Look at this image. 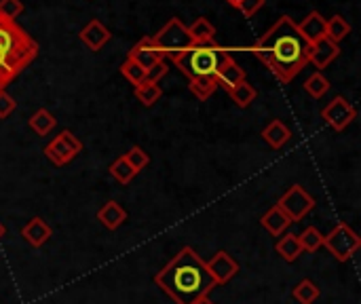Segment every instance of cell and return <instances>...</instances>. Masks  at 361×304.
Here are the masks:
<instances>
[{"mask_svg":"<svg viewBox=\"0 0 361 304\" xmlns=\"http://www.w3.org/2000/svg\"><path fill=\"white\" fill-rule=\"evenodd\" d=\"M311 44L302 38L292 17H281L254 44L252 53L281 80L292 83L309 63Z\"/></svg>","mask_w":361,"mask_h":304,"instance_id":"obj_1","label":"cell"},{"mask_svg":"<svg viewBox=\"0 0 361 304\" xmlns=\"http://www.w3.org/2000/svg\"><path fill=\"white\" fill-rule=\"evenodd\" d=\"M154 284L176 304L199 303L218 288L207 271V262L192 248H182L159 271Z\"/></svg>","mask_w":361,"mask_h":304,"instance_id":"obj_2","label":"cell"},{"mask_svg":"<svg viewBox=\"0 0 361 304\" xmlns=\"http://www.w3.org/2000/svg\"><path fill=\"white\" fill-rule=\"evenodd\" d=\"M36 55V40L15 21L0 17V91H6V85H11Z\"/></svg>","mask_w":361,"mask_h":304,"instance_id":"obj_3","label":"cell"},{"mask_svg":"<svg viewBox=\"0 0 361 304\" xmlns=\"http://www.w3.org/2000/svg\"><path fill=\"white\" fill-rule=\"evenodd\" d=\"M228 57L231 55L226 53V49L214 40L207 44H192L180 57H176L173 63L182 70V74L188 76V80H192L203 76H218Z\"/></svg>","mask_w":361,"mask_h":304,"instance_id":"obj_4","label":"cell"},{"mask_svg":"<svg viewBox=\"0 0 361 304\" xmlns=\"http://www.w3.org/2000/svg\"><path fill=\"white\" fill-rule=\"evenodd\" d=\"M150 40H152V47L163 57H169L171 61L176 57H180L186 49L192 47V38L188 34V25H184V21L178 19V17H171L154 36H150Z\"/></svg>","mask_w":361,"mask_h":304,"instance_id":"obj_5","label":"cell"},{"mask_svg":"<svg viewBox=\"0 0 361 304\" xmlns=\"http://www.w3.org/2000/svg\"><path fill=\"white\" fill-rule=\"evenodd\" d=\"M322 248H326L338 262H347L357 254V250L361 248V239L347 222H338L328 235H324Z\"/></svg>","mask_w":361,"mask_h":304,"instance_id":"obj_6","label":"cell"},{"mask_svg":"<svg viewBox=\"0 0 361 304\" xmlns=\"http://www.w3.org/2000/svg\"><path fill=\"white\" fill-rule=\"evenodd\" d=\"M42 152H44V157H47L53 165L61 167V165H68L72 159H76V157L82 152V142H80L72 131L63 129L61 133H57V135L44 146Z\"/></svg>","mask_w":361,"mask_h":304,"instance_id":"obj_7","label":"cell"},{"mask_svg":"<svg viewBox=\"0 0 361 304\" xmlns=\"http://www.w3.org/2000/svg\"><path fill=\"white\" fill-rule=\"evenodd\" d=\"M277 205H279L281 212L290 218V222H300V220L317 205V201H315V197H311L302 186L294 184V186H290V188L281 195V199H279Z\"/></svg>","mask_w":361,"mask_h":304,"instance_id":"obj_8","label":"cell"},{"mask_svg":"<svg viewBox=\"0 0 361 304\" xmlns=\"http://www.w3.org/2000/svg\"><path fill=\"white\" fill-rule=\"evenodd\" d=\"M322 118L334 129V131H345L355 118H357V110L355 106L343 97V95H336L332 102H328V106L322 110Z\"/></svg>","mask_w":361,"mask_h":304,"instance_id":"obj_9","label":"cell"},{"mask_svg":"<svg viewBox=\"0 0 361 304\" xmlns=\"http://www.w3.org/2000/svg\"><path fill=\"white\" fill-rule=\"evenodd\" d=\"M207 271L212 275V279L216 281V286H224L228 284L237 273H239V265L237 260L226 254V252H218L209 262H207Z\"/></svg>","mask_w":361,"mask_h":304,"instance_id":"obj_10","label":"cell"},{"mask_svg":"<svg viewBox=\"0 0 361 304\" xmlns=\"http://www.w3.org/2000/svg\"><path fill=\"white\" fill-rule=\"evenodd\" d=\"M131 61H135L144 72H148L152 66H157L159 61H163L165 57L152 47V40H150V36H146V38H142L140 42H135L133 47H131V51H129V55H127Z\"/></svg>","mask_w":361,"mask_h":304,"instance_id":"obj_11","label":"cell"},{"mask_svg":"<svg viewBox=\"0 0 361 304\" xmlns=\"http://www.w3.org/2000/svg\"><path fill=\"white\" fill-rule=\"evenodd\" d=\"M341 55V47L328 38H319L317 42L311 44V51H309V61L317 68V70H324L328 68L336 57Z\"/></svg>","mask_w":361,"mask_h":304,"instance_id":"obj_12","label":"cell"},{"mask_svg":"<svg viewBox=\"0 0 361 304\" xmlns=\"http://www.w3.org/2000/svg\"><path fill=\"white\" fill-rule=\"evenodd\" d=\"M110 30L99 21V19H91L78 34V38L82 40V44L89 49V51H99L108 40H110Z\"/></svg>","mask_w":361,"mask_h":304,"instance_id":"obj_13","label":"cell"},{"mask_svg":"<svg viewBox=\"0 0 361 304\" xmlns=\"http://www.w3.org/2000/svg\"><path fill=\"white\" fill-rule=\"evenodd\" d=\"M296 28L309 44L317 42L319 38H326V17L319 11H311L302 21L296 23Z\"/></svg>","mask_w":361,"mask_h":304,"instance_id":"obj_14","label":"cell"},{"mask_svg":"<svg viewBox=\"0 0 361 304\" xmlns=\"http://www.w3.org/2000/svg\"><path fill=\"white\" fill-rule=\"evenodd\" d=\"M53 231L51 226L42 220V218H32L23 229H21V237L32 245V248H42L49 239H51Z\"/></svg>","mask_w":361,"mask_h":304,"instance_id":"obj_15","label":"cell"},{"mask_svg":"<svg viewBox=\"0 0 361 304\" xmlns=\"http://www.w3.org/2000/svg\"><path fill=\"white\" fill-rule=\"evenodd\" d=\"M97 220H99V224H102L104 229H108V231H116V229H121V226L125 224V220H127V212H125V207H123L121 203H116V201H108V203H104V205L99 207V212H97Z\"/></svg>","mask_w":361,"mask_h":304,"instance_id":"obj_16","label":"cell"},{"mask_svg":"<svg viewBox=\"0 0 361 304\" xmlns=\"http://www.w3.org/2000/svg\"><path fill=\"white\" fill-rule=\"evenodd\" d=\"M290 138H292L290 127H288L283 121H279V118L271 121V123L262 129V140H264L271 148H275V150L283 148V146L290 142Z\"/></svg>","mask_w":361,"mask_h":304,"instance_id":"obj_17","label":"cell"},{"mask_svg":"<svg viewBox=\"0 0 361 304\" xmlns=\"http://www.w3.org/2000/svg\"><path fill=\"white\" fill-rule=\"evenodd\" d=\"M243 80H245V70L233 57H228L224 61V66L220 68V72H218V87L231 91L233 87L241 85Z\"/></svg>","mask_w":361,"mask_h":304,"instance_id":"obj_18","label":"cell"},{"mask_svg":"<svg viewBox=\"0 0 361 304\" xmlns=\"http://www.w3.org/2000/svg\"><path fill=\"white\" fill-rule=\"evenodd\" d=\"M260 224H262L273 237H281V235L288 231V226H290L292 222H290V218L281 212L279 205H273V207L267 209V214L260 218Z\"/></svg>","mask_w":361,"mask_h":304,"instance_id":"obj_19","label":"cell"},{"mask_svg":"<svg viewBox=\"0 0 361 304\" xmlns=\"http://www.w3.org/2000/svg\"><path fill=\"white\" fill-rule=\"evenodd\" d=\"M275 250H277V254H279L286 262H294V260H298L300 254H302L298 235H294V233H283V235L279 237Z\"/></svg>","mask_w":361,"mask_h":304,"instance_id":"obj_20","label":"cell"},{"mask_svg":"<svg viewBox=\"0 0 361 304\" xmlns=\"http://www.w3.org/2000/svg\"><path fill=\"white\" fill-rule=\"evenodd\" d=\"M188 34L192 38V44H207V42H214L216 28L214 23H209V19L199 17L192 25H188Z\"/></svg>","mask_w":361,"mask_h":304,"instance_id":"obj_21","label":"cell"},{"mask_svg":"<svg viewBox=\"0 0 361 304\" xmlns=\"http://www.w3.org/2000/svg\"><path fill=\"white\" fill-rule=\"evenodd\" d=\"M351 34V23L343 17V15H334L330 19H326V38L332 42H341Z\"/></svg>","mask_w":361,"mask_h":304,"instance_id":"obj_22","label":"cell"},{"mask_svg":"<svg viewBox=\"0 0 361 304\" xmlns=\"http://www.w3.org/2000/svg\"><path fill=\"white\" fill-rule=\"evenodd\" d=\"M188 89L190 93L197 97V99H209L216 91H218V76H203V78H192L188 83Z\"/></svg>","mask_w":361,"mask_h":304,"instance_id":"obj_23","label":"cell"},{"mask_svg":"<svg viewBox=\"0 0 361 304\" xmlns=\"http://www.w3.org/2000/svg\"><path fill=\"white\" fill-rule=\"evenodd\" d=\"M55 116L47 110V108H38L32 116H30V129L36 133V135H47L53 131L55 127Z\"/></svg>","mask_w":361,"mask_h":304,"instance_id":"obj_24","label":"cell"},{"mask_svg":"<svg viewBox=\"0 0 361 304\" xmlns=\"http://www.w3.org/2000/svg\"><path fill=\"white\" fill-rule=\"evenodd\" d=\"M161 95H163V91H161V85H159V83H148V80H144L142 85L135 87V99H137L142 106H146V108L154 106V104L161 99Z\"/></svg>","mask_w":361,"mask_h":304,"instance_id":"obj_25","label":"cell"},{"mask_svg":"<svg viewBox=\"0 0 361 304\" xmlns=\"http://www.w3.org/2000/svg\"><path fill=\"white\" fill-rule=\"evenodd\" d=\"M292 296H294L296 303L315 304L317 303V298L322 296V292H319V288H317L311 279H302V281L292 290Z\"/></svg>","mask_w":361,"mask_h":304,"instance_id":"obj_26","label":"cell"},{"mask_svg":"<svg viewBox=\"0 0 361 304\" xmlns=\"http://www.w3.org/2000/svg\"><path fill=\"white\" fill-rule=\"evenodd\" d=\"M228 95H231V99H233L239 108H250L258 93H256V89H254L250 83H245V80H243L241 85L233 87V89L228 91Z\"/></svg>","mask_w":361,"mask_h":304,"instance_id":"obj_27","label":"cell"},{"mask_svg":"<svg viewBox=\"0 0 361 304\" xmlns=\"http://www.w3.org/2000/svg\"><path fill=\"white\" fill-rule=\"evenodd\" d=\"M298 241H300L302 252L315 254V252L324 245V235H322L315 226H307V229L298 235Z\"/></svg>","mask_w":361,"mask_h":304,"instance_id":"obj_28","label":"cell"},{"mask_svg":"<svg viewBox=\"0 0 361 304\" xmlns=\"http://www.w3.org/2000/svg\"><path fill=\"white\" fill-rule=\"evenodd\" d=\"M328 89H330V80H328L322 72H315V74H311V76L305 80V91H307L313 99L324 97V95L328 93Z\"/></svg>","mask_w":361,"mask_h":304,"instance_id":"obj_29","label":"cell"},{"mask_svg":"<svg viewBox=\"0 0 361 304\" xmlns=\"http://www.w3.org/2000/svg\"><path fill=\"white\" fill-rule=\"evenodd\" d=\"M123 157H125V161L131 165V169H133L135 174H140L142 169H146L148 163H150V157H148V152H146L142 146H131Z\"/></svg>","mask_w":361,"mask_h":304,"instance_id":"obj_30","label":"cell"},{"mask_svg":"<svg viewBox=\"0 0 361 304\" xmlns=\"http://www.w3.org/2000/svg\"><path fill=\"white\" fill-rule=\"evenodd\" d=\"M110 176L118 182V184H129L135 178V171L131 169V165L125 161V157H118L112 165H110Z\"/></svg>","mask_w":361,"mask_h":304,"instance_id":"obj_31","label":"cell"},{"mask_svg":"<svg viewBox=\"0 0 361 304\" xmlns=\"http://www.w3.org/2000/svg\"><path fill=\"white\" fill-rule=\"evenodd\" d=\"M118 70H121V74H123V76H125L133 87H137V85H142V83L146 80V72H144L135 61H131L129 57L121 63V68H118Z\"/></svg>","mask_w":361,"mask_h":304,"instance_id":"obj_32","label":"cell"},{"mask_svg":"<svg viewBox=\"0 0 361 304\" xmlns=\"http://www.w3.org/2000/svg\"><path fill=\"white\" fill-rule=\"evenodd\" d=\"M23 13V2L21 0H0V17L15 21Z\"/></svg>","mask_w":361,"mask_h":304,"instance_id":"obj_33","label":"cell"},{"mask_svg":"<svg viewBox=\"0 0 361 304\" xmlns=\"http://www.w3.org/2000/svg\"><path fill=\"white\" fill-rule=\"evenodd\" d=\"M167 72H169V63L163 59V61H159L157 66H152V68L146 72V80H148V83H161V78L167 76Z\"/></svg>","mask_w":361,"mask_h":304,"instance_id":"obj_34","label":"cell"},{"mask_svg":"<svg viewBox=\"0 0 361 304\" xmlns=\"http://www.w3.org/2000/svg\"><path fill=\"white\" fill-rule=\"evenodd\" d=\"M17 108V102L6 93V91H0V118H8Z\"/></svg>","mask_w":361,"mask_h":304,"instance_id":"obj_35","label":"cell"},{"mask_svg":"<svg viewBox=\"0 0 361 304\" xmlns=\"http://www.w3.org/2000/svg\"><path fill=\"white\" fill-rule=\"evenodd\" d=\"M262 6H264V0H241L237 8L243 13V17H254Z\"/></svg>","mask_w":361,"mask_h":304,"instance_id":"obj_36","label":"cell"},{"mask_svg":"<svg viewBox=\"0 0 361 304\" xmlns=\"http://www.w3.org/2000/svg\"><path fill=\"white\" fill-rule=\"evenodd\" d=\"M226 2H228V4H231V6H235V8H237V6H239V2H241V0H226Z\"/></svg>","mask_w":361,"mask_h":304,"instance_id":"obj_37","label":"cell"},{"mask_svg":"<svg viewBox=\"0 0 361 304\" xmlns=\"http://www.w3.org/2000/svg\"><path fill=\"white\" fill-rule=\"evenodd\" d=\"M4 235H6V229H4V226L0 224V241H2V237H4Z\"/></svg>","mask_w":361,"mask_h":304,"instance_id":"obj_38","label":"cell"},{"mask_svg":"<svg viewBox=\"0 0 361 304\" xmlns=\"http://www.w3.org/2000/svg\"><path fill=\"white\" fill-rule=\"evenodd\" d=\"M195 304H214L209 298H203V300H199V303H195Z\"/></svg>","mask_w":361,"mask_h":304,"instance_id":"obj_39","label":"cell"}]
</instances>
